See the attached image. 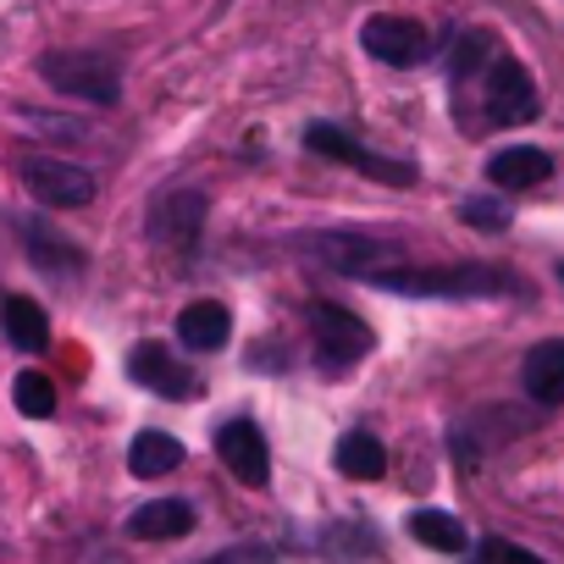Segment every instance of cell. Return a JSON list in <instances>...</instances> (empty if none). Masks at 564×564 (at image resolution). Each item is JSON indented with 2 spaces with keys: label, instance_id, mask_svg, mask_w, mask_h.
Listing matches in <instances>:
<instances>
[{
  "label": "cell",
  "instance_id": "19",
  "mask_svg": "<svg viewBox=\"0 0 564 564\" xmlns=\"http://www.w3.org/2000/svg\"><path fill=\"white\" fill-rule=\"evenodd\" d=\"M410 536H415L421 547H437V553H459V547L470 542V531H465L448 509H415V514H410Z\"/></svg>",
  "mask_w": 564,
  "mask_h": 564
},
{
  "label": "cell",
  "instance_id": "21",
  "mask_svg": "<svg viewBox=\"0 0 564 564\" xmlns=\"http://www.w3.org/2000/svg\"><path fill=\"white\" fill-rule=\"evenodd\" d=\"M12 399H18V415H29V421H51L56 415V382L45 371H23L12 382Z\"/></svg>",
  "mask_w": 564,
  "mask_h": 564
},
{
  "label": "cell",
  "instance_id": "25",
  "mask_svg": "<svg viewBox=\"0 0 564 564\" xmlns=\"http://www.w3.org/2000/svg\"><path fill=\"white\" fill-rule=\"evenodd\" d=\"M205 564H227V558H205Z\"/></svg>",
  "mask_w": 564,
  "mask_h": 564
},
{
  "label": "cell",
  "instance_id": "6",
  "mask_svg": "<svg viewBox=\"0 0 564 564\" xmlns=\"http://www.w3.org/2000/svg\"><path fill=\"white\" fill-rule=\"evenodd\" d=\"M23 188L51 210H78L95 199V177L73 161H56V155H23Z\"/></svg>",
  "mask_w": 564,
  "mask_h": 564
},
{
  "label": "cell",
  "instance_id": "18",
  "mask_svg": "<svg viewBox=\"0 0 564 564\" xmlns=\"http://www.w3.org/2000/svg\"><path fill=\"white\" fill-rule=\"evenodd\" d=\"M333 465H338L349 481H382V476H388V448H382L371 432H349V437H338Z\"/></svg>",
  "mask_w": 564,
  "mask_h": 564
},
{
  "label": "cell",
  "instance_id": "10",
  "mask_svg": "<svg viewBox=\"0 0 564 564\" xmlns=\"http://www.w3.org/2000/svg\"><path fill=\"white\" fill-rule=\"evenodd\" d=\"M216 454H221V465H227L243 487H265L271 454H265V437H260L254 421H227V426L216 432Z\"/></svg>",
  "mask_w": 564,
  "mask_h": 564
},
{
  "label": "cell",
  "instance_id": "24",
  "mask_svg": "<svg viewBox=\"0 0 564 564\" xmlns=\"http://www.w3.org/2000/svg\"><path fill=\"white\" fill-rule=\"evenodd\" d=\"M481 564H547V558H536V553H525V547H514V542H487Z\"/></svg>",
  "mask_w": 564,
  "mask_h": 564
},
{
  "label": "cell",
  "instance_id": "16",
  "mask_svg": "<svg viewBox=\"0 0 564 564\" xmlns=\"http://www.w3.org/2000/svg\"><path fill=\"white\" fill-rule=\"evenodd\" d=\"M0 327H7L12 349L23 355H40L51 344V322H45V305H34L29 294H12L7 305H0Z\"/></svg>",
  "mask_w": 564,
  "mask_h": 564
},
{
  "label": "cell",
  "instance_id": "4",
  "mask_svg": "<svg viewBox=\"0 0 564 564\" xmlns=\"http://www.w3.org/2000/svg\"><path fill=\"white\" fill-rule=\"evenodd\" d=\"M305 150H316V155H327V161H338V166H355V172H366V177H377V183H393V188H410V183H415V166H410V161H388V155L366 150L360 139H349V133L333 128V122H311V128H305Z\"/></svg>",
  "mask_w": 564,
  "mask_h": 564
},
{
  "label": "cell",
  "instance_id": "13",
  "mask_svg": "<svg viewBox=\"0 0 564 564\" xmlns=\"http://www.w3.org/2000/svg\"><path fill=\"white\" fill-rule=\"evenodd\" d=\"M188 531H194V503H183V498H155L128 514V536H139V542H172Z\"/></svg>",
  "mask_w": 564,
  "mask_h": 564
},
{
  "label": "cell",
  "instance_id": "2",
  "mask_svg": "<svg viewBox=\"0 0 564 564\" xmlns=\"http://www.w3.org/2000/svg\"><path fill=\"white\" fill-rule=\"evenodd\" d=\"M40 78L73 100H89V106H117L122 100V73L111 56L100 51H45L40 56Z\"/></svg>",
  "mask_w": 564,
  "mask_h": 564
},
{
  "label": "cell",
  "instance_id": "9",
  "mask_svg": "<svg viewBox=\"0 0 564 564\" xmlns=\"http://www.w3.org/2000/svg\"><path fill=\"white\" fill-rule=\"evenodd\" d=\"M128 377H133L139 388L161 393V399H194V388H199V382L177 366V355H172L166 344H155V338L133 344V355H128Z\"/></svg>",
  "mask_w": 564,
  "mask_h": 564
},
{
  "label": "cell",
  "instance_id": "17",
  "mask_svg": "<svg viewBox=\"0 0 564 564\" xmlns=\"http://www.w3.org/2000/svg\"><path fill=\"white\" fill-rule=\"evenodd\" d=\"M177 465H183V443H177L172 432H139L133 448H128V470H133L139 481H161V476H172Z\"/></svg>",
  "mask_w": 564,
  "mask_h": 564
},
{
  "label": "cell",
  "instance_id": "26",
  "mask_svg": "<svg viewBox=\"0 0 564 564\" xmlns=\"http://www.w3.org/2000/svg\"><path fill=\"white\" fill-rule=\"evenodd\" d=\"M558 276H564V265H558Z\"/></svg>",
  "mask_w": 564,
  "mask_h": 564
},
{
  "label": "cell",
  "instance_id": "15",
  "mask_svg": "<svg viewBox=\"0 0 564 564\" xmlns=\"http://www.w3.org/2000/svg\"><path fill=\"white\" fill-rule=\"evenodd\" d=\"M520 382H525V393H531L536 404H558V399H564V338L536 344V349L525 355V366H520Z\"/></svg>",
  "mask_w": 564,
  "mask_h": 564
},
{
  "label": "cell",
  "instance_id": "12",
  "mask_svg": "<svg viewBox=\"0 0 564 564\" xmlns=\"http://www.w3.org/2000/svg\"><path fill=\"white\" fill-rule=\"evenodd\" d=\"M553 177V155L547 150H536V144H509V150H498L492 161H487V183L492 188H536V183H547Z\"/></svg>",
  "mask_w": 564,
  "mask_h": 564
},
{
  "label": "cell",
  "instance_id": "23",
  "mask_svg": "<svg viewBox=\"0 0 564 564\" xmlns=\"http://www.w3.org/2000/svg\"><path fill=\"white\" fill-rule=\"evenodd\" d=\"M459 216H465L470 227H481V232H503V227H509V210H503L498 199H465Z\"/></svg>",
  "mask_w": 564,
  "mask_h": 564
},
{
  "label": "cell",
  "instance_id": "3",
  "mask_svg": "<svg viewBox=\"0 0 564 564\" xmlns=\"http://www.w3.org/2000/svg\"><path fill=\"white\" fill-rule=\"evenodd\" d=\"M481 111H487L492 128H520V122H531L542 111L536 84H531V73L514 56H492L487 62V73H481Z\"/></svg>",
  "mask_w": 564,
  "mask_h": 564
},
{
  "label": "cell",
  "instance_id": "5",
  "mask_svg": "<svg viewBox=\"0 0 564 564\" xmlns=\"http://www.w3.org/2000/svg\"><path fill=\"white\" fill-rule=\"evenodd\" d=\"M360 45H366V56L382 62V67H421V62L432 56V34H426L415 18H393V12L366 18Z\"/></svg>",
  "mask_w": 564,
  "mask_h": 564
},
{
  "label": "cell",
  "instance_id": "11",
  "mask_svg": "<svg viewBox=\"0 0 564 564\" xmlns=\"http://www.w3.org/2000/svg\"><path fill=\"white\" fill-rule=\"evenodd\" d=\"M199 227H205V194H199V188H172V194H161L155 210H150V232H155L166 249H188V243L199 238Z\"/></svg>",
  "mask_w": 564,
  "mask_h": 564
},
{
  "label": "cell",
  "instance_id": "20",
  "mask_svg": "<svg viewBox=\"0 0 564 564\" xmlns=\"http://www.w3.org/2000/svg\"><path fill=\"white\" fill-rule=\"evenodd\" d=\"M487 56H492V34H487V29L459 34L454 51H448V78H454V84H470L476 73H487Z\"/></svg>",
  "mask_w": 564,
  "mask_h": 564
},
{
  "label": "cell",
  "instance_id": "22",
  "mask_svg": "<svg viewBox=\"0 0 564 564\" xmlns=\"http://www.w3.org/2000/svg\"><path fill=\"white\" fill-rule=\"evenodd\" d=\"M29 249L40 254V265H45V254H56V271H73L84 254H78V243H62L51 227H29Z\"/></svg>",
  "mask_w": 564,
  "mask_h": 564
},
{
  "label": "cell",
  "instance_id": "14",
  "mask_svg": "<svg viewBox=\"0 0 564 564\" xmlns=\"http://www.w3.org/2000/svg\"><path fill=\"white\" fill-rule=\"evenodd\" d=\"M177 338H183V349L210 355V349H221V344L232 338V311H227L221 300H194V305L177 316Z\"/></svg>",
  "mask_w": 564,
  "mask_h": 564
},
{
  "label": "cell",
  "instance_id": "1",
  "mask_svg": "<svg viewBox=\"0 0 564 564\" xmlns=\"http://www.w3.org/2000/svg\"><path fill=\"white\" fill-rule=\"evenodd\" d=\"M382 294H404V300H481V294H514L520 282L498 265L481 260H459V265H382L377 276Z\"/></svg>",
  "mask_w": 564,
  "mask_h": 564
},
{
  "label": "cell",
  "instance_id": "7",
  "mask_svg": "<svg viewBox=\"0 0 564 564\" xmlns=\"http://www.w3.org/2000/svg\"><path fill=\"white\" fill-rule=\"evenodd\" d=\"M305 322H311L316 349H322V360H327V366H355V360L371 349V327H366V322H355V311H344V305L311 300V305H305Z\"/></svg>",
  "mask_w": 564,
  "mask_h": 564
},
{
  "label": "cell",
  "instance_id": "8",
  "mask_svg": "<svg viewBox=\"0 0 564 564\" xmlns=\"http://www.w3.org/2000/svg\"><path fill=\"white\" fill-rule=\"evenodd\" d=\"M305 249H311L322 265L349 271V276H366V282L382 271V260H399L393 243H377V238H366V232H316V238H305Z\"/></svg>",
  "mask_w": 564,
  "mask_h": 564
}]
</instances>
